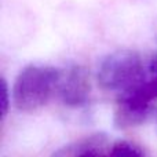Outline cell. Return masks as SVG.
<instances>
[{
	"label": "cell",
	"instance_id": "277c9868",
	"mask_svg": "<svg viewBox=\"0 0 157 157\" xmlns=\"http://www.w3.org/2000/svg\"><path fill=\"white\" fill-rule=\"evenodd\" d=\"M91 90L88 72L81 66H72L66 72H62L59 84H58V95L66 106L77 108L87 102Z\"/></svg>",
	"mask_w": 157,
	"mask_h": 157
},
{
	"label": "cell",
	"instance_id": "7a4b0ae2",
	"mask_svg": "<svg viewBox=\"0 0 157 157\" xmlns=\"http://www.w3.org/2000/svg\"><path fill=\"white\" fill-rule=\"evenodd\" d=\"M62 72L52 66L28 65L15 78L13 102L22 112H33L44 106L58 91Z\"/></svg>",
	"mask_w": 157,
	"mask_h": 157
},
{
	"label": "cell",
	"instance_id": "5b68a950",
	"mask_svg": "<svg viewBox=\"0 0 157 157\" xmlns=\"http://www.w3.org/2000/svg\"><path fill=\"white\" fill-rule=\"evenodd\" d=\"M106 138L103 135L87 136L59 147L51 157H102L105 153Z\"/></svg>",
	"mask_w": 157,
	"mask_h": 157
},
{
	"label": "cell",
	"instance_id": "52a82bcc",
	"mask_svg": "<svg viewBox=\"0 0 157 157\" xmlns=\"http://www.w3.org/2000/svg\"><path fill=\"white\" fill-rule=\"evenodd\" d=\"M10 105H11L10 88H8V86H7V81L3 80L2 81V116H3V119L7 116Z\"/></svg>",
	"mask_w": 157,
	"mask_h": 157
},
{
	"label": "cell",
	"instance_id": "6da1fadb",
	"mask_svg": "<svg viewBox=\"0 0 157 157\" xmlns=\"http://www.w3.org/2000/svg\"><path fill=\"white\" fill-rule=\"evenodd\" d=\"M157 103V54L127 88L119 92L114 123L119 128L131 127L144 121Z\"/></svg>",
	"mask_w": 157,
	"mask_h": 157
},
{
	"label": "cell",
	"instance_id": "8992f818",
	"mask_svg": "<svg viewBox=\"0 0 157 157\" xmlns=\"http://www.w3.org/2000/svg\"><path fill=\"white\" fill-rule=\"evenodd\" d=\"M102 157H145L141 147L131 142L119 141L113 144L108 150H105Z\"/></svg>",
	"mask_w": 157,
	"mask_h": 157
},
{
	"label": "cell",
	"instance_id": "3957f363",
	"mask_svg": "<svg viewBox=\"0 0 157 157\" xmlns=\"http://www.w3.org/2000/svg\"><path fill=\"white\" fill-rule=\"evenodd\" d=\"M145 69L141 55L131 50H120L109 54L98 69V81L108 91H123Z\"/></svg>",
	"mask_w": 157,
	"mask_h": 157
}]
</instances>
